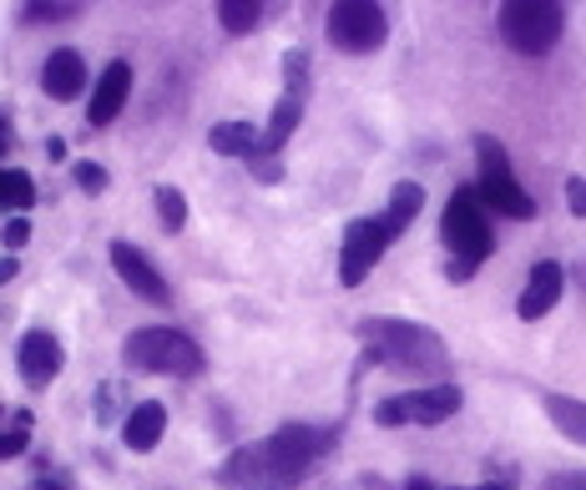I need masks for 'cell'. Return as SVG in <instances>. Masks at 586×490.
I'll list each match as a JSON object with an SVG mask.
<instances>
[{
    "instance_id": "6da1fadb",
    "label": "cell",
    "mask_w": 586,
    "mask_h": 490,
    "mask_svg": "<svg viewBox=\"0 0 586 490\" xmlns=\"http://www.w3.org/2000/svg\"><path fill=\"white\" fill-rule=\"evenodd\" d=\"M334 445L329 430L313 425H284L268 441L243 445L218 466V486L228 490H294L299 480H309V470L319 466Z\"/></svg>"
},
{
    "instance_id": "7a4b0ae2",
    "label": "cell",
    "mask_w": 586,
    "mask_h": 490,
    "mask_svg": "<svg viewBox=\"0 0 586 490\" xmlns=\"http://www.w3.org/2000/svg\"><path fill=\"white\" fill-rule=\"evenodd\" d=\"M360 339L369 344L375 365H395L405 375H445L450 369V349L435 328L410 324V319H364Z\"/></svg>"
},
{
    "instance_id": "3957f363",
    "label": "cell",
    "mask_w": 586,
    "mask_h": 490,
    "mask_svg": "<svg viewBox=\"0 0 586 490\" xmlns=\"http://www.w3.org/2000/svg\"><path fill=\"white\" fill-rule=\"evenodd\" d=\"M440 233H445V248L455 253L445 274L455 278V283H465V278L490 258V213H486V202L475 198V188L450 192L445 218H440Z\"/></svg>"
},
{
    "instance_id": "277c9868",
    "label": "cell",
    "mask_w": 586,
    "mask_h": 490,
    "mask_svg": "<svg viewBox=\"0 0 586 490\" xmlns=\"http://www.w3.org/2000/svg\"><path fill=\"white\" fill-rule=\"evenodd\" d=\"M122 365L132 375H177V379H192L202 375V349L177 334V328H132L122 344Z\"/></svg>"
},
{
    "instance_id": "5b68a950",
    "label": "cell",
    "mask_w": 586,
    "mask_h": 490,
    "mask_svg": "<svg viewBox=\"0 0 586 490\" xmlns=\"http://www.w3.org/2000/svg\"><path fill=\"white\" fill-rule=\"evenodd\" d=\"M475 163H480V188H475V198L486 202V213L516 218V223L537 218V198L516 182L511 157H506V147H500L496 137H475Z\"/></svg>"
},
{
    "instance_id": "8992f818",
    "label": "cell",
    "mask_w": 586,
    "mask_h": 490,
    "mask_svg": "<svg viewBox=\"0 0 586 490\" xmlns=\"http://www.w3.org/2000/svg\"><path fill=\"white\" fill-rule=\"evenodd\" d=\"M496 25H500V41L511 51H521V56H546L566 31V5H556V0L526 5V0H516V5H500Z\"/></svg>"
},
{
    "instance_id": "52a82bcc",
    "label": "cell",
    "mask_w": 586,
    "mask_h": 490,
    "mask_svg": "<svg viewBox=\"0 0 586 490\" xmlns=\"http://www.w3.org/2000/svg\"><path fill=\"white\" fill-rule=\"evenodd\" d=\"M461 415V390L455 385H424V390L389 394L375 404V425L399 430V425H445Z\"/></svg>"
},
{
    "instance_id": "ba28073f",
    "label": "cell",
    "mask_w": 586,
    "mask_h": 490,
    "mask_svg": "<svg viewBox=\"0 0 586 490\" xmlns=\"http://www.w3.org/2000/svg\"><path fill=\"white\" fill-rule=\"evenodd\" d=\"M324 31H329V41H334V51H344V56H369V51L385 46L389 15L379 11V5H369V0H339V5H329Z\"/></svg>"
},
{
    "instance_id": "9c48e42d",
    "label": "cell",
    "mask_w": 586,
    "mask_h": 490,
    "mask_svg": "<svg viewBox=\"0 0 586 490\" xmlns=\"http://www.w3.org/2000/svg\"><path fill=\"white\" fill-rule=\"evenodd\" d=\"M395 243V233L385 227V218H354L344 227V248H339V278L344 289H360L364 278L375 274V264L385 258V248Z\"/></svg>"
},
{
    "instance_id": "30bf717a",
    "label": "cell",
    "mask_w": 586,
    "mask_h": 490,
    "mask_svg": "<svg viewBox=\"0 0 586 490\" xmlns=\"http://www.w3.org/2000/svg\"><path fill=\"white\" fill-rule=\"evenodd\" d=\"M303 101H309V51H288L284 56V97H278L268 137H263V152H268V157H274V152L294 137V126L303 122Z\"/></svg>"
},
{
    "instance_id": "8fae6325",
    "label": "cell",
    "mask_w": 586,
    "mask_h": 490,
    "mask_svg": "<svg viewBox=\"0 0 586 490\" xmlns=\"http://www.w3.org/2000/svg\"><path fill=\"white\" fill-rule=\"evenodd\" d=\"M112 268H117V278H122L126 289L137 293V299H147V303H167V299H173V293H167V278L152 268V258L137 248V243L117 238L112 243Z\"/></svg>"
},
{
    "instance_id": "7c38bea8",
    "label": "cell",
    "mask_w": 586,
    "mask_h": 490,
    "mask_svg": "<svg viewBox=\"0 0 586 490\" xmlns=\"http://www.w3.org/2000/svg\"><path fill=\"white\" fill-rule=\"evenodd\" d=\"M15 365H21V379L31 385V390H46L51 379L62 375L66 365V349L56 334H46V328H31L21 339V349H15Z\"/></svg>"
},
{
    "instance_id": "4fadbf2b",
    "label": "cell",
    "mask_w": 586,
    "mask_h": 490,
    "mask_svg": "<svg viewBox=\"0 0 586 490\" xmlns=\"http://www.w3.org/2000/svg\"><path fill=\"white\" fill-rule=\"evenodd\" d=\"M126 97H132V66L112 62L97 76V91H91V107H87V126H112L117 116H122Z\"/></svg>"
},
{
    "instance_id": "5bb4252c",
    "label": "cell",
    "mask_w": 586,
    "mask_h": 490,
    "mask_svg": "<svg viewBox=\"0 0 586 490\" xmlns=\"http://www.w3.org/2000/svg\"><path fill=\"white\" fill-rule=\"evenodd\" d=\"M41 91H46L51 101L81 97V91H87V62H81V51H71V46L51 51L46 66H41Z\"/></svg>"
},
{
    "instance_id": "9a60e30c",
    "label": "cell",
    "mask_w": 586,
    "mask_h": 490,
    "mask_svg": "<svg viewBox=\"0 0 586 490\" xmlns=\"http://www.w3.org/2000/svg\"><path fill=\"white\" fill-rule=\"evenodd\" d=\"M562 289H566V274H562V264H537L531 268V278H526V293L516 299V314L531 324V319H546L551 309H556V299H562Z\"/></svg>"
},
{
    "instance_id": "2e32d148",
    "label": "cell",
    "mask_w": 586,
    "mask_h": 490,
    "mask_svg": "<svg viewBox=\"0 0 586 490\" xmlns=\"http://www.w3.org/2000/svg\"><path fill=\"white\" fill-rule=\"evenodd\" d=\"M163 430H167V410H163L157 400H142V404H132V410H126L122 441H126V450L147 455V450H157V441H163Z\"/></svg>"
},
{
    "instance_id": "e0dca14e",
    "label": "cell",
    "mask_w": 586,
    "mask_h": 490,
    "mask_svg": "<svg viewBox=\"0 0 586 490\" xmlns=\"http://www.w3.org/2000/svg\"><path fill=\"white\" fill-rule=\"evenodd\" d=\"M208 147L218 152V157H258L263 152V137L253 122H218L208 132Z\"/></svg>"
},
{
    "instance_id": "ac0fdd59",
    "label": "cell",
    "mask_w": 586,
    "mask_h": 490,
    "mask_svg": "<svg viewBox=\"0 0 586 490\" xmlns=\"http://www.w3.org/2000/svg\"><path fill=\"white\" fill-rule=\"evenodd\" d=\"M420 208H424V188L420 182H399L395 192H389V208H385V227L389 233H405V227L414 223V218H420Z\"/></svg>"
},
{
    "instance_id": "d6986e66",
    "label": "cell",
    "mask_w": 586,
    "mask_h": 490,
    "mask_svg": "<svg viewBox=\"0 0 586 490\" xmlns=\"http://www.w3.org/2000/svg\"><path fill=\"white\" fill-rule=\"evenodd\" d=\"M546 415L566 441L586 445V404L582 400H572V394H546Z\"/></svg>"
},
{
    "instance_id": "ffe728a7",
    "label": "cell",
    "mask_w": 586,
    "mask_h": 490,
    "mask_svg": "<svg viewBox=\"0 0 586 490\" xmlns=\"http://www.w3.org/2000/svg\"><path fill=\"white\" fill-rule=\"evenodd\" d=\"M0 208H11V213H25V208H36V182L15 167H0Z\"/></svg>"
},
{
    "instance_id": "44dd1931",
    "label": "cell",
    "mask_w": 586,
    "mask_h": 490,
    "mask_svg": "<svg viewBox=\"0 0 586 490\" xmlns=\"http://www.w3.org/2000/svg\"><path fill=\"white\" fill-rule=\"evenodd\" d=\"M218 21H223L228 36H248L253 25L263 21V5L258 0H223V5H218Z\"/></svg>"
},
{
    "instance_id": "7402d4cb",
    "label": "cell",
    "mask_w": 586,
    "mask_h": 490,
    "mask_svg": "<svg viewBox=\"0 0 586 490\" xmlns=\"http://www.w3.org/2000/svg\"><path fill=\"white\" fill-rule=\"evenodd\" d=\"M31 441V410H11V430H0V460H15Z\"/></svg>"
},
{
    "instance_id": "603a6c76",
    "label": "cell",
    "mask_w": 586,
    "mask_h": 490,
    "mask_svg": "<svg viewBox=\"0 0 586 490\" xmlns=\"http://www.w3.org/2000/svg\"><path fill=\"white\" fill-rule=\"evenodd\" d=\"M157 218H163L167 233H183V223H188V198L177 188H157Z\"/></svg>"
},
{
    "instance_id": "cb8c5ba5",
    "label": "cell",
    "mask_w": 586,
    "mask_h": 490,
    "mask_svg": "<svg viewBox=\"0 0 586 490\" xmlns=\"http://www.w3.org/2000/svg\"><path fill=\"white\" fill-rule=\"evenodd\" d=\"M71 172H76V188H81V192H91V198L107 192V167H101V163H76Z\"/></svg>"
},
{
    "instance_id": "d4e9b609",
    "label": "cell",
    "mask_w": 586,
    "mask_h": 490,
    "mask_svg": "<svg viewBox=\"0 0 586 490\" xmlns=\"http://www.w3.org/2000/svg\"><path fill=\"white\" fill-rule=\"evenodd\" d=\"M81 5H25V21L41 25V21H71Z\"/></svg>"
},
{
    "instance_id": "484cf974",
    "label": "cell",
    "mask_w": 586,
    "mask_h": 490,
    "mask_svg": "<svg viewBox=\"0 0 586 490\" xmlns=\"http://www.w3.org/2000/svg\"><path fill=\"white\" fill-rule=\"evenodd\" d=\"M566 208H572L576 218H586V177H572V182H566Z\"/></svg>"
},
{
    "instance_id": "4316f807",
    "label": "cell",
    "mask_w": 586,
    "mask_h": 490,
    "mask_svg": "<svg viewBox=\"0 0 586 490\" xmlns=\"http://www.w3.org/2000/svg\"><path fill=\"white\" fill-rule=\"evenodd\" d=\"M25 243H31V223L11 218V223H5V248H25Z\"/></svg>"
},
{
    "instance_id": "83f0119b",
    "label": "cell",
    "mask_w": 586,
    "mask_h": 490,
    "mask_svg": "<svg viewBox=\"0 0 586 490\" xmlns=\"http://www.w3.org/2000/svg\"><path fill=\"white\" fill-rule=\"evenodd\" d=\"M112 400H117V385H101V410H97V420H101V425H112Z\"/></svg>"
},
{
    "instance_id": "f1b7e54d",
    "label": "cell",
    "mask_w": 586,
    "mask_h": 490,
    "mask_svg": "<svg viewBox=\"0 0 586 490\" xmlns=\"http://www.w3.org/2000/svg\"><path fill=\"white\" fill-rule=\"evenodd\" d=\"M546 490H586V476H551Z\"/></svg>"
},
{
    "instance_id": "f546056e",
    "label": "cell",
    "mask_w": 586,
    "mask_h": 490,
    "mask_svg": "<svg viewBox=\"0 0 586 490\" xmlns=\"http://www.w3.org/2000/svg\"><path fill=\"white\" fill-rule=\"evenodd\" d=\"M15 274H21V258H15V253H5V258H0V283H11Z\"/></svg>"
},
{
    "instance_id": "4dcf8cb0",
    "label": "cell",
    "mask_w": 586,
    "mask_h": 490,
    "mask_svg": "<svg viewBox=\"0 0 586 490\" xmlns=\"http://www.w3.org/2000/svg\"><path fill=\"white\" fill-rule=\"evenodd\" d=\"M5 152H11V116L0 112V157H5Z\"/></svg>"
},
{
    "instance_id": "1f68e13d",
    "label": "cell",
    "mask_w": 586,
    "mask_h": 490,
    "mask_svg": "<svg viewBox=\"0 0 586 490\" xmlns=\"http://www.w3.org/2000/svg\"><path fill=\"white\" fill-rule=\"evenodd\" d=\"M46 157H51V163H62V157H66V142H62V137H51V142H46Z\"/></svg>"
},
{
    "instance_id": "d6a6232c",
    "label": "cell",
    "mask_w": 586,
    "mask_h": 490,
    "mask_svg": "<svg viewBox=\"0 0 586 490\" xmlns=\"http://www.w3.org/2000/svg\"><path fill=\"white\" fill-rule=\"evenodd\" d=\"M405 490H435V486H430L424 476H410V480H405Z\"/></svg>"
},
{
    "instance_id": "836d02e7",
    "label": "cell",
    "mask_w": 586,
    "mask_h": 490,
    "mask_svg": "<svg viewBox=\"0 0 586 490\" xmlns=\"http://www.w3.org/2000/svg\"><path fill=\"white\" fill-rule=\"evenodd\" d=\"M36 490H66V486H62V480H51V476H41V480H36Z\"/></svg>"
},
{
    "instance_id": "e575fe53",
    "label": "cell",
    "mask_w": 586,
    "mask_h": 490,
    "mask_svg": "<svg viewBox=\"0 0 586 490\" xmlns=\"http://www.w3.org/2000/svg\"><path fill=\"white\" fill-rule=\"evenodd\" d=\"M455 490H511V486H496V480H490V486H455Z\"/></svg>"
}]
</instances>
